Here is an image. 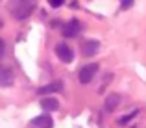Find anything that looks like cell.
<instances>
[{
	"label": "cell",
	"instance_id": "1",
	"mask_svg": "<svg viewBox=\"0 0 146 128\" xmlns=\"http://www.w3.org/2000/svg\"><path fill=\"white\" fill-rule=\"evenodd\" d=\"M37 0H9V11L17 19H26L33 11Z\"/></svg>",
	"mask_w": 146,
	"mask_h": 128
},
{
	"label": "cell",
	"instance_id": "2",
	"mask_svg": "<svg viewBox=\"0 0 146 128\" xmlns=\"http://www.w3.org/2000/svg\"><path fill=\"white\" fill-rule=\"evenodd\" d=\"M56 56L59 58L63 63H70V61L74 60V52H72V48L67 43H57L56 45Z\"/></svg>",
	"mask_w": 146,
	"mask_h": 128
},
{
	"label": "cell",
	"instance_id": "3",
	"mask_svg": "<svg viewBox=\"0 0 146 128\" xmlns=\"http://www.w3.org/2000/svg\"><path fill=\"white\" fill-rule=\"evenodd\" d=\"M96 72H98V63H89V65H85V67H82L78 78H80L82 84H91V80L94 78Z\"/></svg>",
	"mask_w": 146,
	"mask_h": 128
},
{
	"label": "cell",
	"instance_id": "4",
	"mask_svg": "<svg viewBox=\"0 0 146 128\" xmlns=\"http://www.w3.org/2000/svg\"><path fill=\"white\" fill-rule=\"evenodd\" d=\"M82 22L78 21V19H72L70 22H67V24L63 26V36L65 37H76L80 32H82Z\"/></svg>",
	"mask_w": 146,
	"mask_h": 128
},
{
	"label": "cell",
	"instance_id": "5",
	"mask_svg": "<svg viewBox=\"0 0 146 128\" xmlns=\"http://www.w3.org/2000/svg\"><path fill=\"white\" fill-rule=\"evenodd\" d=\"M13 85V72L7 67H0V87H11Z\"/></svg>",
	"mask_w": 146,
	"mask_h": 128
},
{
	"label": "cell",
	"instance_id": "6",
	"mask_svg": "<svg viewBox=\"0 0 146 128\" xmlns=\"http://www.w3.org/2000/svg\"><path fill=\"white\" fill-rule=\"evenodd\" d=\"M32 126H39V128H52L54 126V121H52V117H50L48 113H44V115H39V117H35L32 121Z\"/></svg>",
	"mask_w": 146,
	"mask_h": 128
},
{
	"label": "cell",
	"instance_id": "7",
	"mask_svg": "<svg viewBox=\"0 0 146 128\" xmlns=\"http://www.w3.org/2000/svg\"><path fill=\"white\" fill-rule=\"evenodd\" d=\"M120 104V95L118 93H111V95L106 97V102H104V108H106V111H113L115 108Z\"/></svg>",
	"mask_w": 146,
	"mask_h": 128
},
{
	"label": "cell",
	"instance_id": "8",
	"mask_svg": "<svg viewBox=\"0 0 146 128\" xmlns=\"http://www.w3.org/2000/svg\"><path fill=\"white\" fill-rule=\"evenodd\" d=\"M98 48H100V43L98 41H85V45H83V48H82V54L85 58H89V56H94V54L98 52Z\"/></svg>",
	"mask_w": 146,
	"mask_h": 128
},
{
	"label": "cell",
	"instance_id": "9",
	"mask_svg": "<svg viewBox=\"0 0 146 128\" xmlns=\"http://www.w3.org/2000/svg\"><path fill=\"white\" fill-rule=\"evenodd\" d=\"M57 91H63V82H52L44 87H39V95H48V93H57Z\"/></svg>",
	"mask_w": 146,
	"mask_h": 128
},
{
	"label": "cell",
	"instance_id": "10",
	"mask_svg": "<svg viewBox=\"0 0 146 128\" xmlns=\"http://www.w3.org/2000/svg\"><path fill=\"white\" fill-rule=\"evenodd\" d=\"M41 106H43V110L46 111V113L48 111H57L59 110V102H57L56 99H48V97L41 100Z\"/></svg>",
	"mask_w": 146,
	"mask_h": 128
},
{
	"label": "cell",
	"instance_id": "11",
	"mask_svg": "<svg viewBox=\"0 0 146 128\" xmlns=\"http://www.w3.org/2000/svg\"><path fill=\"white\" fill-rule=\"evenodd\" d=\"M135 115H137V111H131V113H128V115H126V117L118 119V125H126V123H128V121H131V119L135 117Z\"/></svg>",
	"mask_w": 146,
	"mask_h": 128
},
{
	"label": "cell",
	"instance_id": "12",
	"mask_svg": "<svg viewBox=\"0 0 146 128\" xmlns=\"http://www.w3.org/2000/svg\"><path fill=\"white\" fill-rule=\"evenodd\" d=\"M48 4H50L52 7H61V6L65 4V0H48Z\"/></svg>",
	"mask_w": 146,
	"mask_h": 128
},
{
	"label": "cell",
	"instance_id": "13",
	"mask_svg": "<svg viewBox=\"0 0 146 128\" xmlns=\"http://www.w3.org/2000/svg\"><path fill=\"white\" fill-rule=\"evenodd\" d=\"M131 4H133V0H124V2H122V6H120V9L122 11L128 9V7H131Z\"/></svg>",
	"mask_w": 146,
	"mask_h": 128
},
{
	"label": "cell",
	"instance_id": "14",
	"mask_svg": "<svg viewBox=\"0 0 146 128\" xmlns=\"http://www.w3.org/2000/svg\"><path fill=\"white\" fill-rule=\"evenodd\" d=\"M6 52V45H4V41L0 39V58H2V54Z\"/></svg>",
	"mask_w": 146,
	"mask_h": 128
},
{
	"label": "cell",
	"instance_id": "15",
	"mask_svg": "<svg viewBox=\"0 0 146 128\" xmlns=\"http://www.w3.org/2000/svg\"><path fill=\"white\" fill-rule=\"evenodd\" d=\"M2 26H4V21H2V19H0V28H2Z\"/></svg>",
	"mask_w": 146,
	"mask_h": 128
}]
</instances>
